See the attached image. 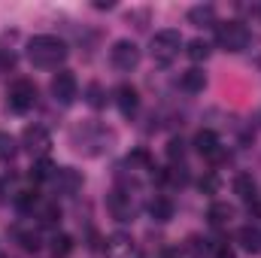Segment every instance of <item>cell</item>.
Listing matches in <instances>:
<instances>
[{
  "label": "cell",
  "instance_id": "ffe728a7",
  "mask_svg": "<svg viewBox=\"0 0 261 258\" xmlns=\"http://www.w3.org/2000/svg\"><path fill=\"white\" fill-rule=\"evenodd\" d=\"M186 55H189L192 61H206V58H210V43H206V40H192L189 49H186Z\"/></svg>",
  "mask_w": 261,
  "mask_h": 258
},
{
  "label": "cell",
  "instance_id": "f546056e",
  "mask_svg": "<svg viewBox=\"0 0 261 258\" xmlns=\"http://www.w3.org/2000/svg\"><path fill=\"white\" fill-rule=\"evenodd\" d=\"M216 258H234V252H231V249H225V246H222V249H219V252H216Z\"/></svg>",
  "mask_w": 261,
  "mask_h": 258
},
{
  "label": "cell",
  "instance_id": "9c48e42d",
  "mask_svg": "<svg viewBox=\"0 0 261 258\" xmlns=\"http://www.w3.org/2000/svg\"><path fill=\"white\" fill-rule=\"evenodd\" d=\"M179 88H182L186 94H200V91L206 88V73H203L200 67H192V70H186V73L179 76Z\"/></svg>",
  "mask_w": 261,
  "mask_h": 258
},
{
  "label": "cell",
  "instance_id": "d4e9b609",
  "mask_svg": "<svg viewBox=\"0 0 261 258\" xmlns=\"http://www.w3.org/2000/svg\"><path fill=\"white\" fill-rule=\"evenodd\" d=\"M58 219H61V210H58V207H43V210H40V222H43V225H55Z\"/></svg>",
  "mask_w": 261,
  "mask_h": 258
},
{
  "label": "cell",
  "instance_id": "7a4b0ae2",
  "mask_svg": "<svg viewBox=\"0 0 261 258\" xmlns=\"http://www.w3.org/2000/svg\"><path fill=\"white\" fill-rule=\"evenodd\" d=\"M179 46H182V37H179V31H158L155 37H152V58L158 61L161 67H167L176 55H179Z\"/></svg>",
  "mask_w": 261,
  "mask_h": 258
},
{
  "label": "cell",
  "instance_id": "5b68a950",
  "mask_svg": "<svg viewBox=\"0 0 261 258\" xmlns=\"http://www.w3.org/2000/svg\"><path fill=\"white\" fill-rule=\"evenodd\" d=\"M110 61L116 70H134V67L140 64V49H137V43H130V40H119V43H113V49H110Z\"/></svg>",
  "mask_w": 261,
  "mask_h": 258
},
{
  "label": "cell",
  "instance_id": "ac0fdd59",
  "mask_svg": "<svg viewBox=\"0 0 261 258\" xmlns=\"http://www.w3.org/2000/svg\"><path fill=\"white\" fill-rule=\"evenodd\" d=\"M55 170H58V167H55L52 161L40 158V161L31 167V179H34V183H46V179H52V176H55Z\"/></svg>",
  "mask_w": 261,
  "mask_h": 258
},
{
  "label": "cell",
  "instance_id": "f1b7e54d",
  "mask_svg": "<svg viewBox=\"0 0 261 258\" xmlns=\"http://www.w3.org/2000/svg\"><path fill=\"white\" fill-rule=\"evenodd\" d=\"M15 64V55L12 52H0V70H6V67Z\"/></svg>",
  "mask_w": 261,
  "mask_h": 258
},
{
  "label": "cell",
  "instance_id": "d6986e66",
  "mask_svg": "<svg viewBox=\"0 0 261 258\" xmlns=\"http://www.w3.org/2000/svg\"><path fill=\"white\" fill-rule=\"evenodd\" d=\"M231 216H234V210H231L228 203H213V207H210V213H206V219H210L213 225H225Z\"/></svg>",
  "mask_w": 261,
  "mask_h": 258
},
{
  "label": "cell",
  "instance_id": "9a60e30c",
  "mask_svg": "<svg viewBox=\"0 0 261 258\" xmlns=\"http://www.w3.org/2000/svg\"><path fill=\"white\" fill-rule=\"evenodd\" d=\"M149 213H152L155 222H170V219H173V203H170L167 197H155V200L149 203Z\"/></svg>",
  "mask_w": 261,
  "mask_h": 258
},
{
  "label": "cell",
  "instance_id": "ba28073f",
  "mask_svg": "<svg viewBox=\"0 0 261 258\" xmlns=\"http://www.w3.org/2000/svg\"><path fill=\"white\" fill-rule=\"evenodd\" d=\"M107 258H140V249L128 234H113L107 240Z\"/></svg>",
  "mask_w": 261,
  "mask_h": 258
},
{
  "label": "cell",
  "instance_id": "83f0119b",
  "mask_svg": "<svg viewBox=\"0 0 261 258\" xmlns=\"http://www.w3.org/2000/svg\"><path fill=\"white\" fill-rule=\"evenodd\" d=\"M197 186H200V192L213 194V192H216V189H219V179H216L213 173H206V176H200V183H197Z\"/></svg>",
  "mask_w": 261,
  "mask_h": 258
},
{
  "label": "cell",
  "instance_id": "7c38bea8",
  "mask_svg": "<svg viewBox=\"0 0 261 258\" xmlns=\"http://www.w3.org/2000/svg\"><path fill=\"white\" fill-rule=\"evenodd\" d=\"M189 21L197 28H206V24H216V6L213 3H200L189 9Z\"/></svg>",
  "mask_w": 261,
  "mask_h": 258
},
{
  "label": "cell",
  "instance_id": "5bb4252c",
  "mask_svg": "<svg viewBox=\"0 0 261 258\" xmlns=\"http://www.w3.org/2000/svg\"><path fill=\"white\" fill-rule=\"evenodd\" d=\"M52 179H55V186H58V189H64V192H76V189H79V183H82V179H79V173H76V170H70V167H58Z\"/></svg>",
  "mask_w": 261,
  "mask_h": 258
},
{
  "label": "cell",
  "instance_id": "277c9868",
  "mask_svg": "<svg viewBox=\"0 0 261 258\" xmlns=\"http://www.w3.org/2000/svg\"><path fill=\"white\" fill-rule=\"evenodd\" d=\"M34 104H37V85L28 82V79H18V82L9 88V110H15V113H28Z\"/></svg>",
  "mask_w": 261,
  "mask_h": 258
},
{
  "label": "cell",
  "instance_id": "44dd1931",
  "mask_svg": "<svg viewBox=\"0 0 261 258\" xmlns=\"http://www.w3.org/2000/svg\"><path fill=\"white\" fill-rule=\"evenodd\" d=\"M15 237H18L21 249H28V252H37L40 249V234L37 231H15Z\"/></svg>",
  "mask_w": 261,
  "mask_h": 258
},
{
  "label": "cell",
  "instance_id": "4fadbf2b",
  "mask_svg": "<svg viewBox=\"0 0 261 258\" xmlns=\"http://www.w3.org/2000/svg\"><path fill=\"white\" fill-rule=\"evenodd\" d=\"M237 240H240V246H243L246 252H261V231H258V228H252V225L240 228Z\"/></svg>",
  "mask_w": 261,
  "mask_h": 258
},
{
  "label": "cell",
  "instance_id": "52a82bcc",
  "mask_svg": "<svg viewBox=\"0 0 261 258\" xmlns=\"http://www.w3.org/2000/svg\"><path fill=\"white\" fill-rule=\"evenodd\" d=\"M76 76L70 73V70H61V73H55V79H52V94L61 100V104H73V97H76Z\"/></svg>",
  "mask_w": 261,
  "mask_h": 258
},
{
  "label": "cell",
  "instance_id": "4316f807",
  "mask_svg": "<svg viewBox=\"0 0 261 258\" xmlns=\"http://www.w3.org/2000/svg\"><path fill=\"white\" fill-rule=\"evenodd\" d=\"M15 203H18L21 210H31V207L37 203V192H18V197H15Z\"/></svg>",
  "mask_w": 261,
  "mask_h": 258
},
{
  "label": "cell",
  "instance_id": "6da1fadb",
  "mask_svg": "<svg viewBox=\"0 0 261 258\" xmlns=\"http://www.w3.org/2000/svg\"><path fill=\"white\" fill-rule=\"evenodd\" d=\"M28 58L31 64L40 67V70H52L67 58V43L58 37H49V34H40L28 43Z\"/></svg>",
  "mask_w": 261,
  "mask_h": 258
},
{
  "label": "cell",
  "instance_id": "30bf717a",
  "mask_svg": "<svg viewBox=\"0 0 261 258\" xmlns=\"http://www.w3.org/2000/svg\"><path fill=\"white\" fill-rule=\"evenodd\" d=\"M195 149L200 152V155H206V158H216L219 155V137L213 134V131H197L195 137Z\"/></svg>",
  "mask_w": 261,
  "mask_h": 258
},
{
  "label": "cell",
  "instance_id": "cb8c5ba5",
  "mask_svg": "<svg viewBox=\"0 0 261 258\" xmlns=\"http://www.w3.org/2000/svg\"><path fill=\"white\" fill-rule=\"evenodd\" d=\"M85 94H88V104H91V107H94V110H97V107H103V88H100V85H97V82H91V85H88V91H85Z\"/></svg>",
  "mask_w": 261,
  "mask_h": 258
},
{
  "label": "cell",
  "instance_id": "2e32d148",
  "mask_svg": "<svg viewBox=\"0 0 261 258\" xmlns=\"http://www.w3.org/2000/svg\"><path fill=\"white\" fill-rule=\"evenodd\" d=\"M234 192L240 194L243 200H252V203H255V197H258V189H255V179H252V176H246V173H240V176L234 179Z\"/></svg>",
  "mask_w": 261,
  "mask_h": 258
},
{
  "label": "cell",
  "instance_id": "8fae6325",
  "mask_svg": "<svg viewBox=\"0 0 261 258\" xmlns=\"http://www.w3.org/2000/svg\"><path fill=\"white\" fill-rule=\"evenodd\" d=\"M116 104H119L122 116H134V113H137V88L119 85V88H116Z\"/></svg>",
  "mask_w": 261,
  "mask_h": 258
},
{
  "label": "cell",
  "instance_id": "3957f363",
  "mask_svg": "<svg viewBox=\"0 0 261 258\" xmlns=\"http://www.w3.org/2000/svg\"><path fill=\"white\" fill-rule=\"evenodd\" d=\"M219 46L225 52H243L249 46V31L240 21H225L219 24Z\"/></svg>",
  "mask_w": 261,
  "mask_h": 258
},
{
  "label": "cell",
  "instance_id": "484cf974",
  "mask_svg": "<svg viewBox=\"0 0 261 258\" xmlns=\"http://www.w3.org/2000/svg\"><path fill=\"white\" fill-rule=\"evenodd\" d=\"M182 152H186V143H182L179 137H173V140L167 143V155H170V158L176 161V158H182Z\"/></svg>",
  "mask_w": 261,
  "mask_h": 258
},
{
  "label": "cell",
  "instance_id": "e0dca14e",
  "mask_svg": "<svg viewBox=\"0 0 261 258\" xmlns=\"http://www.w3.org/2000/svg\"><path fill=\"white\" fill-rule=\"evenodd\" d=\"M110 210H113V216H116L119 222H128L130 216H134V207H130V203H125L122 192H113V194H110Z\"/></svg>",
  "mask_w": 261,
  "mask_h": 258
},
{
  "label": "cell",
  "instance_id": "8992f818",
  "mask_svg": "<svg viewBox=\"0 0 261 258\" xmlns=\"http://www.w3.org/2000/svg\"><path fill=\"white\" fill-rule=\"evenodd\" d=\"M21 143H24V149L31 155H46L49 146H52V137H49V131L43 125H28L24 134H21Z\"/></svg>",
  "mask_w": 261,
  "mask_h": 258
},
{
  "label": "cell",
  "instance_id": "603a6c76",
  "mask_svg": "<svg viewBox=\"0 0 261 258\" xmlns=\"http://www.w3.org/2000/svg\"><path fill=\"white\" fill-rule=\"evenodd\" d=\"M15 155V140L9 134H0V161H9Z\"/></svg>",
  "mask_w": 261,
  "mask_h": 258
},
{
  "label": "cell",
  "instance_id": "7402d4cb",
  "mask_svg": "<svg viewBox=\"0 0 261 258\" xmlns=\"http://www.w3.org/2000/svg\"><path fill=\"white\" fill-rule=\"evenodd\" d=\"M70 249H73V240H70L67 234H55V237H52V252L58 258H64Z\"/></svg>",
  "mask_w": 261,
  "mask_h": 258
}]
</instances>
